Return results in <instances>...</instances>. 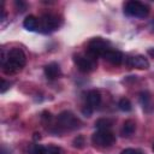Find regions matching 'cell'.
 I'll list each match as a JSON object with an SVG mask.
<instances>
[{
    "mask_svg": "<svg viewBox=\"0 0 154 154\" xmlns=\"http://www.w3.org/2000/svg\"><path fill=\"white\" fill-rule=\"evenodd\" d=\"M58 26H59V19L54 14H45L38 22V29H41L43 32L53 31Z\"/></svg>",
    "mask_w": 154,
    "mask_h": 154,
    "instance_id": "cell-7",
    "label": "cell"
},
{
    "mask_svg": "<svg viewBox=\"0 0 154 154\" xmlns=\"http://www.w3.org/2000/svg\"><path fill=\"white\" fill-rule=\"evenodd\" d=\"M101 102V94L97 90H90L87 94V105L91 108H95Z\"/></svg>",
    "mask_w": 154,
    "mask_h": 154,
    "instance_id": "cell-11",
    "label": "cell"
},
{
    "mask_svg": "<svg viewBox=\"0 0 154 154\" xmlns=\"http://www.w3.org/2000/svg\"><path fill=\"white\" fill-rule=\"evenodd\" d=\"M107 51H109V42H107L106 40L101 38V37H95V38L90 40L88 43V47H87L88 54L93 55L94 58L96 55H103Z\"/></svg>",
    "mask_w": 154,
    "mask_h": 154,
    "instance_id": "cell-6",
    "label": "cell"
},
{
    "mask_svg": "<svg viewBox=\"0 0 154 154\" xmlns=\"http://www.w3.org/2000/svg\"><path fill=\"white\" fill-rule=\"evenodd\" d=\"M45 75L48 79H57L61 75V70L58 63H49L45 66Z\"/></svg>",
    "mask_w": 154,
    "mask_h": 154,
    "instance_id": "cell-10",
    "label": "cell"
},
{
    "mask_svg": "<svg viewBox=\"0 0 154 154\" xmlns=\"http://www.w3.org/2000/svg\"><path fill=\"white\" fill-rule=\"evenodd\" d=\"M152 28H153V29H154V19H153V20H152Z\"/></svg>",
    "mask_w": 154,
    "mask_h": 154,
    "instance_id": "cell-23",
    "label": "cell"
},
{
    "mask_svg": "<svg viewBox=\"0 0 154 154\" xmlns=\"http://www.w3.org/2000/svg\"><path fill=\"white\" fill-rule=\"evenodd\" d=\"M26 63V57L20 48H12L8 51L4 61H1L5 73L12 75L20 71Z\"/></svg>",
    "mask_w": 154,
    "mask_h": 154,
    "instance_id": "cell-1",
    "label": "cell"
},
{
    "mask_svg": "<svg viewBox=\"0 0 154 154\" xmlns=\"http://www.w3.org/2000/svg\"><path fill=\"white\" fill-rule=\"evenodd\" d=\"M73 61L76 64V66L78 67L79 71L82 72H91L95 67H96V60L93 55L90 54H83V53H78L73 55Z\"/></svg>",
    "mask_w": 154,
    "mask_h": 154,
    "instance_id": "cell-5",
    "label": "cell"
},
{
    "mask_svg": "<svg viewBox=\"0 0 154 154\" xmlns=\"http://www.w3.org/2000/svg\"><path fill=\"white\" fill-rule=\"evenodd\" d=\"M120 154H140L137 150H135V149H132V148H126V149H124V150H122V153Z\"/></svg>",
    "mask_w": 154,
    "mask_h": 154,
    "instance_id": "cell-22",
    "label": "cell"
},
{
    "mask_svg": "<svg viewBox=\"0 0 154 154\" xmlns=\"http://www.w3.org/2000/svg\"><path fill=\"white\" fill-rule=\"evenodd\" d=\"M93 109H94V108H91L90 106L85 105V106L82 108V113H83L85 117H90V116H91V113H93Z\"/></svg>",
    "mask_w": 154,
    "mask_h": 154,
    "instance_id": "cell-20",
    "label": "cell"
},
{
    "mask_svg": "<svg viewBox=\"0 0 154 154\" xmlns=\"http://www.w3.org/2000/svg\"><path fill=\"white\" fill-rule=\"evenodd\" d=\"M118 107H119V109L123 111V112H130V111L132 109V105H131L130 100L126 99V97H123V99L119 100Z\"/></svg>",
    "mask_w": 154,
    "mask_h": 154,
    "instance_id": "cell-16",
    "label": "cell"
},
{
    "mask_svg": "<svg viewBox=\"0 0 154 154\" xmlns=\"http://www.w3.org/2000/svg\"><path fill=\"white\" fill-rule=\"evenodd\" d=\"M128 64H129V66L136 67V69H140V70H147L149 67V61L143 55H135V57L129 58Z\"/></svg>",
    "mask_w": 154,
    "mask_h": 154,
    "instance_id": "cell-8",
    "label": "cell"
},
{
    "mask_svg": "<svg viewBox=\"0 0 154 154\" xmlns=\"http://www.w3.org/2000/svg\"><path fill=\"white\" fill-rule=\"evenodd\" d=\"M10 85H11L10 82H7V81H5V79H1V88H0V91H1V93H5V91L10 88Z\"/></svg>",
    "mask_w": 154,
    "mask_h": 154,
    "instance_id": "cell-21",
    "label": "cell"
},
{
    "mask_svg": "<svg viewBox=\"0 0 154 154\" xmlns=\"http://www.w3.org/2000/svg\"><path fill=\"white\" fill-rule=\"evenodd\" d=\"M135 129H136L135 122L131 120V119H128V120L124 122V124H123V126H122V130H120V134H122L123 136H125V137H129V136H131V135L134 134Z\"/></svg>",
    "mask_w": 154,
    "mask_h": 154,
    "instance_id": "cell-12",
    "label": "cell"
},
{
    "mask_svg": "<svg viewBox=\"0 0 154 154\" xmlns=\"http://www.w3.org/2000/svg\"><path fill=\"white\" fill-rule=\"evenodd\" d=\"M45 148L46 147H43L41 144L34 143V144H30L28 147V153L29 154H45Z\"/></svg>",
    "mask_w": 154,
    "mask_h": 154,
    "instance_id": "cell-17",
    "label": "cell"
},
{
    "mask_svg": "<svg viewBox=\"0 0 154 154\" xmlns=\"http://www.w3.org/2000/svg\"><path fill=\"white\" fill-rule=\"evenodd\" d=\"M113 125V120L109 118H100L95 122V126L99 130H108Z\"/></svg>",
    "mask_w": 154,
    "mask_h": 154,
    "instance_id": "cell-15",
    "label": "cell"
},
{
    "mask_svg": "<svg viewBox=\"0 0 154 154\" xmlns=\"http://www.w3.org/2000/svg\"><path fill=\"white\" fill-rule=\"evenodd\" d=\"M91 142L95 147L99 148H108L114 144L116 136L109 130H99L91 136Z\"/></svg>",
    "mask_w": 154,
    "mask_h": 154,
    "instance_id": "cell-3",
    "label": "cell"
},
{
    "mask_svg": "<svg viewBox=\"0 0 154 154\" xmlns=\"http://www.w3.org/2000/svg\"><path fill=\"white\" fill-rule=\"evenodd\" d=\"M102 57L105 58V60H107V61H108L109 64H112V65H120V64L123 63V58H124L122 52L114 51V49L107 51Z\"/></svg>",
    "mask_w": 154,
    "mask_h": 154,
    "instance_id": "cell-9",
    "label": "cell"
},
{
    "mask_svg": "<svg viewBox=\"0 0 154 154\" xmlns=\"http://www.w3.org/2000/svg\"><path fill=\"white\" fill-rule=\"evenodd\" d=\"M45 154H60V149L54 146H48L45 148Z\"/></svg>",
    "mask_w": 154,
    "mask_h": 154,
    "instance_id": "cell-18",
    "label": "cell"
},
{
    "mask_svg": "<svg viewBox=\"0 0 154 154\" xmlns=\"http://www.w3.org/2000/svg\"><path fill=\"white\" fill-rule=\"evenodd\" d=\"M153 152H154V144H153Z\"/></svg>",
    "mask_w": 154,
    "mask_h": 154,
    "instance_id": "cell-24",
    "label": "cell"
},
{
    "mask_svg": "<svg viewBox=\"0 0 154 154\" xmlns=\"http://www.w3.org/2000/svg\"><path fill=\"white\" fill-rule=\"evenodd\" d=\"M58 125L66 130H75L82 126V122L70 111H63L57 118Z\"/></svg>",
    "mask_w": 154,
    "mask_h": 154,
    "instance_id": "cell-2",
    "label": "cell"
},
{
    "mask_svg": "<svg viewBox=\"0 0 154 154\" xmlns=\"http://www.w3.org/2000/svg\"><path fill=\"white\" fill-rule=\"evenodd\" d=\"M23 26L29 31H35L38 28V20L35 16H28L23 22Z\"/></svg>",
    "mask_w": 154,
    "mask_h": 154,
    "instance_id": "cell-13",
    "label": "cell"
},
{
    "mask_svg": "<svg viewBox=\"0 0 154 154\" xmlns=\"http://www.w3.org/2000/svg\"><path fill=\"white\" fill-rule=\"evenodd\" d=\"M140 102H141V105H142V107H143V109L146 112H150V109H152V101H150L149 93H147V91L141 93L140 94Z\"/></svg>",
    "mask_w": 154,
    "mask_h": 154,
    "instance_id": "cell-14",
    "label": "cell"
},
{
    "mask_svg": "<svg viewBox=\"0 0 154 154\" xmlns=\"http://www.w3.org/2000/svg\"><path fill=\"white\" fill-rule=\"evenodd\" d=\"M73 146L76 148H83L84 147V138L82 136H77L75 140H73Z\"/></svg>",
    "mask_w": 154,
    "mask_h": 154,
    "instance_id": "cell-19",
    "label": "cell"
},
{
    "mask_svg": "<svg viewBox=\"0 0 154 154\" xmlns=\"http://www.w3.org/2000/svg\"><path fill=\"white\" fill-rule=\"evenodd\" d=\"M125 14L135 18H146L149 13V7L140 1H128L124 6Z\"/></svg>",
    "mask_w": 154,
    "mask_h": 154,
    "instance_id": "cell-4",
    "label": "cell"
}]
</instances>
